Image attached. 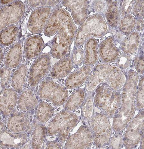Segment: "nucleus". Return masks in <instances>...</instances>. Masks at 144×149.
I'll return each mask as SVG.
<instances>
[{
    "label": "nucleus",
    "instance_id": "nucleus-1",
    "mask_svg": "<svg viewBox=\"0 0 144 149\" xmlns=\"http://www.w3.org/2000/svg\"><path fill=\"white\" fill-rule=\"evenodd\" d=\"M77 30L70 14L61 7L52 12L44 29L45 36L57 34L52 40L51 49L61 51L70 50Z\"/></svg>",
    "mask_w": 144,
    "mask_h": 149
},
{
    "label": "nucleus",
    "instance_id": "nucleus-2",
    "mask_svg": "<svg viewBox=\"0 0 144 149\" xmlns=\"http://www.w3.org/2000/svg\"><path fill=\"white\" fill-rule=\"evenodd\" d=\"M126 77L124 72L117 66L105 63L98 64L94 68L87 82L86 88L93 91L102 83L113 90H119L124 86Z\"/></svg>",
    "mask_w": 144,
    "mask_h": 149
},
{
    "label": "nucleus",
    "instance_id": "nucleus-3",
    "mask_svg": "<svg viewBox=\"0 0 144 149\" xmlns=\"http://www.w3.org/2000/svg\"><path fill=\"white\" fill-rule=\"evenodd\" d=\"M109 30V26L102 14L88 16L78 30L75 39V46H81L91 38H101Z\"/></svg>",
    "mask_w": 144,
    "mask_h": 149
},
{
    "label": "nucleus",
    "instance_id": "nucleus-4",
    "mask_svg": "<svg viewBox=\"0 0 144 149\" xmlns=\"http://www.w3.org/2000/svg\"><path fill=\"white\" fill-rule=\"evenodd\" d=\"M79 118L75 113L66 110L61 111L50 121L47 128L49 136L58 135L61 143L66 141L70 132L78 123Z\"/></svg>",
    "mask_w": 144,
    "mask_h": 149
},
{
    "label": "nucleus",
    "instance_id": "nucleus-5",
    "mask_svg": "<svg viewBox=\"0 0 144 149\" xmlns=\"http://www.w3.org/2000/svg\"><path fill=\"white\" fill-rule=\"evenodd\" d=\"M127 80L124 84L122 95V106L119 114L133 115L135 110L137 83L139 75L136 71L131 69L128 72Z\"/></svg>",
    "mask_w": 144,
    "mask_h": 149
},
{
    "label": "nucleus",
    "instance_id": "nucleus-6",
    "mask_svg": "<svg viewBox=\"0 0 144 149\" xmlns=\"http://www.w3.org/2000/svg\"><path fill=\"white\" fill-rule=\"evenodd\" d=\"M38 94L41 99L48 100L55 107L64 104L69 97L68 89L65 86H61L50 79L41 81Z\"/></svg>",
    "mask_w": 144,
    "mask_h": 149
},
{
    "label": "nucleus",
    "instance_id": "nucleus-7",
    "mask_svg": "<svg viewBox=\"0 0 144 149\" xmlns=\"http://www.w3.org/2000/svg\"><path fill=\"white\" fill-rule=\"evenodd\" d=\"M51 58L50 53H43L36 58L31 68L28 83L34 88L50 71L51 69Z\"/></svg>",
    "mask_w": 144,
    "mask_h": 149
},
{
    "label": "nucleus",
    "instance_id": "nucleus-8",
    "mask_svg": "<svg viewBox=\"0 0 144 149\" xmlns=\"http://www.w3.org/2000/svg\"><path fill=\"white\" fill-rule=\"evenodd\" d=\"M26 11L25 4L20 1H15L5 6L0 10V30L6 27L14 25L24 17Z\"/></svg>",
    "mask_w": 144,
    "mask_h": 149
},
{
    "label": "nucleus",
    "instance_id": "nucleus-9",
    "mask_svg": "<svg viewBox=\"0 0 144 149\" xmlns=\"http://www.w3.org/2000/svg\"><path fill=\"white\" fill-rule=\"evenodd\" d=\"M120 42L115 36L106 38L99 48V57L102 63L110 64L116 61L120 54Z\"/></svg>",
    "mask_w": 144,
    "mask_h": 149
},
{
    "label": "nucleus",
    "instance_id": "nucleus-10",
    "mask_svg": "<svg viewBox=\"0 0 144 149\" xmlns=\"http://www.w3.org/2000/svg\"><path fill=\"white\" fill-rule=\"evenodd\" d=\"M7 128L15 133H27L31 131L32 126L28 114L14 109L8 117Z\"/></svg>",
    "mask_w": 144,
    "mask_h": 149
},
{
    "label": "nucleus",
    "instance_id": "nucleus-11",
    "mask_svg": "<svg viewBox=\"0 0 144 149\" xmlns=\"http://www.w3.org/2000/svg\"><path fill=\"white\" fill-rule=\"evenodd\" d=\"M89 1H63V5L71 11L73 22L80 26L89 13L91 2Z\"/></svg>",
    "mask_w": 144,
    "mask_h": 149
},
{
    "label": "nucleus",
    "instance_id": "nucleus-12",
    "mask_svg": "<svg viewBox=\"0 0 144 149\" xmlns=\"http://www.w3.org/2000/svg\"><path fill=\"white\" fill-rule=\"evenodd\" d=\"M52 13L50 7L38 8L33 11L27 25V29L30 32L38 34L43 31Z\"/></svg>",
    "mask_w": 144,
    "mask_h": 149
},
{
    "label": "nucleus",
    "instance_id": "nucleus-13",
    "mask_svg": "<svg viewBox=\"0 0 144 149\" xmlns=\"http://www.w3.org/2000/svg\"><path fill=\"white\" fill-rule=\"evenodd\" d=\"M93 141V136L86 125L67 139L65 149H84L89 147Z\"/></svg>",
    "mask_w": 144,
    "mask_h": 149
},
{
    "label": "nucleus",
    "instance_id": "nucleus-14",
    "mask_svg": "<svg viewBox=\"0 0 144 149\" xmlns=\"http://www.w3.org/2000/svg\"><path fill=\"white\" fill-rule=\"evenodd\" d=\"M91 125L94 132L95 141L99 148L109 139L110 128L105 116L100 115L92 121Z\"/></svg>",
    "mask_w": 144,
    "mask_h": 149
},
{
    "label": "nucleus",
    "instance_id": "nucleus-15",
    "mask_svg": "<svg viewBox=\"0 0 144 149\" xmlns=\"http://www.w3.org/2000/svg\"><path fill=\"white\" fill-rule=\"evenodd\" d=\"M27 139V133H15L8 129L1 132L0 145L4 148H19L26 143Z\"/></svg>",
    "mask_w": 144,
    "mask_h": 149
},
{
    "label": "nucleus",
    "instance_id": "nucleus-16",
    "mask_svg": "<svg viewBox=\"0 0 144 149\" xmlns=\"http://www.w3.org/2000/svg\"><path fill=\"white\" fill-rule=\"evenodd\" d=\"M0 101L2 115L5 117H8L14 110L17 102V93L13 88H6L1 92Z\"/></svg>",
    "mask_w": 144,
    "mask_h": 149
},
{
    "label": "nucleus",
    "instance_id": "nucleus-17",
    "mask_svg": "<svg viewBox=\"0 0 144 149\" xmlns=\"http://www.w3.org/2000/svg\"><path fill=\"white\" fill-rule=\"evenodd\" d=\"M45 46L43 40L39 35L33 36L27 38L24 46L26 59L30 60L36 58L41 54Z\"/></svg>",
    "mask_w": 144,
    "mask_h": 149
},
{
    "label": "nucleus",
    "instance_id": "nucleus-18",
    "mask_svg": "<svg viewBox=\"0 0 144 149\" xmlns=\"http://www.w3.org/2000/svg\"><path fill=\"white\" fill-rule=\"evenodd\" d=\"M91 69L92 66L84 65L70 73L66 82L67 89H74L80 86L89 77Z\"/></svg>",
    "mask_w": 144,
    "mask_h": 149
},
{
    "label": "nucleus",
    "instance_id": "nucleus-19",
    "mask_svg": "<svg viewBox=\"0 0 144 149\" xmlns=\"http://www.w3.org/2000/svg\"><path fill=\"white\" fill-rule=\"evenodd\" d=\"M74 66L72 57L66 56L60 59L51 69L52 78L57 79L66 77L71 73Z\"/></svg>",
    "mask_w": 144,
    "mask_h": 149
},
{
    "label": "nucleus",
    "instance_id": "nucleus-20",
    "mask_svg": "<svg viewBox=\"0 0 144 149\" xmlns=\"http://www.w3.org/2000/svg\"><path fill=\"white\" fill-rule=\"evenodd\" d=\"M18 107L20 110L27 112L34 110L38 104L35 93L31 90L22 91L18 97Z\"/></svg>",
    "mask_w": 144,
    "mask_h": 149
},
{
    "label": "nucleus",
    "instance_id": "nucleus-21",
    "mask_svg": "<svg viewBox=\"0 0 144 149\" xmlns=\"http://www.w3.org/2000/svg\"><path fill=\"white\" fill-rule=\"evenodd\" d=\"M22 57V42H18L12 45L6 54L4 60L5 66L10 69L17 68L20 65Z\"/></svg>",
    "mask_w": 144,
    "mask_h": 149
},
{
    "label": "nucleus",
    "instance_id": "nucleus-22",
    "mask_svg": "<svg viewBox=\"0 0 144 149\" xmlns=\"http://www.w3.org/2000/svg\"><path fill=\"white\" fill-rule=\"evenodd\" d=\"M141 44L140 33L134 31L125 37L121 43V49L124 53L128 55L138 51Z\"/></svg>",
    "mask_w": 144,
    "mask_h": 149
},
{
    "label": "nucleus",
    "instance_id": "nucleus-23",
    "mask_svg": "<svg viewBox=\"0 0 144 149\" xmlns=\"http://www.w3.org/2000/svg\"><path fill=\"white\" fill-rule=\"evenodd\" d=\"M107 7L104 12L106 21L109 26L115 28L119 25L121 17L119 2L117 1H106Z\"/></svg>",
    "mask_w": 144,
    "mask_h": 149
},
{
    "label": "nucleus",
    "instance_id": "nucleus-24",
    "mask_svg": "<svg viewBox=\"0 0 144 149\" xmlns=\"http://www.w3.org/2000/svg\"><path fill=\"white\" fill-rule=\"evenodd\" d=\"M84 52V64L91 66L95 64L99 59L98 42L95 38H91L85 42Z\"/></svg>",
    "mask_w": 144,
    "mask_h": 149
},
{
    "label": "nucleus",
    "instance_id": "nucleus-25",
    "mask_svg": "<svg viewBox=\"0 0 144 149\" xmlns=\"http://www.w3.org/2000/svg\"><path fill=\"white\" fill-rule=\"evenodd\" d=\"M96 90L94 102L95 105L105 110L109 102L113 92L111 88L105 84H100Z\"/></svg>",
    "mask_w": 144,
    "mask_h": 149
},
{
    "label": "nucleus",
    "instance_id": "nucleus-26",
    "mask_svg": "<svg viewBox=\"0 0 144 149\" xmlns=\"http://www.w3.org/2000/svg\"><path fill=\"white\" fill-rule=\"evenodd\" d=\"M27 70L26 63L20 65L12 75L11 85L17 93L22 92L27 77Z\"/></svg>",
    "mask_w": 144,
    "mask_h": 149
},
{
    "label": "nucleus",
    "instance_id": "nucleus-27",
    "mask_svg": "<svg viewBox=\"0 0 144 149\" xmlns=\"http://www.w3.org/2000/svg\"><path fill=\"white\" fill-rule=\"evenodd\" d=\"M86 96L85 88L75 90L65 102V110L71 111L78 108L83 103Z\"/></svg>",
    "mask_w": 144,
    "mask_h": 149
},
{
    "label": "nucleus",
    "instance_id": "nucleus-28",
    "mask_svg": "<svg viewBox=\"0 0 144 149\" xmlns=\"http://www.w3.org/2000/svg\"><path fill=\"white\" fill-rule=\"evenodd\" d=\"M47 129L43 125H36L31 133L32 149H41L47 136Z\"/></svg>",
    "mask_w": 144,
    "mask_h": 149
},
{
    "label": "nucleus",
    "instance_id": "nucleus-29",
    "mask_svg": "<svg viewBox=\"0 0 144 149\" xmlns=\"http://www.w3.org/2000/svg\"><path fill=\"white\" fill-rule=\"evenodd\" d=\"M18 32V26L12 25L6 27L1 31V44L8 46L13 44L16 40Z\"/></svg>",
    "mask_w": 144,
    "mask_h": 149
},
{
    "label": "nucleus",
    "instance_id": "nucleus-30",
    "mask_svg": "<svg viewBox=\"0 0 144 149\" xmlns=\"http://www.w3.org/2000/svg\"><path fill=\"white\" fill-rule=\"evenodd\" d=\"M54 113V107L47 102H41L36 112V119L39 123H45L50 119Z\"/></svg>",
    "mask_w": 144,
    "mask_h": 149
},
{
    "label": "nucleus",
    "instance_id": "nucleus-31",
    "mask_svg": "<svg viewBox=\"0 0 144 149\" xmlns=\"http://www.w3.org/2000/svg\"><path fill=\"white\" fill-rule=\"evenodd\" d=\"M136 20V18L131 14L121 18L118 25L119 30L125 36H128L135 29Z\"/></svg>",
    "mask_w": 144,
    "mask_h": 149
},
{
    "label": "nucleus",
    "instance_id": "nucleus-32",
    "mask_svg": "<svg viewBox=\"0 0 144 149\" xmlns=\"http://www.w3.org/2000/svg\"><path fill=\"white\" fill-rule=\"evenodd\" d=\"M27 3L30 7L33 8H38L56 6L60 1H28Z\"/></svg>",
    "mask_w": 144,
    "mask_h": 149
},
{
    "label": "nucleus",
    "instance_id": "nucleus-33",
    "mask_svg": "<svg viewBox=\"0 0 144 149\" xmlns=\"http://www.w3.org/2000/svg\"><path fill=\"white\" fill-rule=\"evenodd\" d=\"M144 1H136L130 13L136 18L142 19L144 16Z\"/></svg>",
    "mask_w": 144,
    "mask_h": 149
},
{
    "label": "nucleus",
    "instance_id": "nucleus-34",
    "mask_svg": "<svg viewBox=\"0 0 144 149\" xmlns=\"http://www.w3.org/2000/svg\"><path fill=\"white\" fill-rule=\"evenodd\" d=\"M144 77L141 78L136 95V105L138 109L144 108Z\"/></svg>",
    "mask_w": 144,
    "mask_h": 149
},
{
    "label": "nucleus",
    "instance_id": "nucleus-35",
    "mask_svg": "<svg viewBox=\"0 0 144 149\" xmlns=\"http://www.w3.org/2000/svg\"><path fill=\"white\" fill-rule=\"evenodd\" d=\"M136 1H122L119 6V11L121 18L130 14L131 9Z\"/></svg>",
    "mask_w": 144,
    "mask_h": 149
},
{
    "label": "nucleus",
    "instance_id": "nucleus-36",
    "mask_svg": "<svg viewBox=\"0 0 144 149\" xmlns=\"http://www.w3.org/2000/svg\"><path fill=\"white\" fill-rule=\"evenodd\" d=\"M116 61L118 67L122 70L126 69L130 65L131 57L129 55L122 53L119 55Z\"/></svg>",
    "mask_w": 144,
    "mask_h": 149
},
{
    "label": "nucleus",
    "instance_id": "nucleus-37",
    "mask_svg": "<svg viewBox=\"0 0 144 149\" xmlns=\"http://www.w3.org/2000/svg\"><path fill=\"white\" fill-rule=\"evenodd\" d=\"M11 74V71L10 68L6 66L1 68V84L2 89H5L8 86Z\"/></svg>",
    "mask_w": 144,
    "mask_h": 149
},
{
    "label": "nucleus",
    "instance_id": "nucleus-38",
    "mask_svg": "<svg viewBox=\"0 0 144 149\" xmlns=\"http://www.w3.org/2000/svg\"><path fill=\"white\" fill-rule=\"evenodd\" d=\"M84 58V51L81 47L76 48L73 51L72 57L73 65H80L83 62Z\"/></svg>",
    "mask_w": 144,
    "mask_h": 149
},
{
    "label": "nucleus",
    "instance_id": "nucleus-39",
    "mask_svg": "<svg viewBox=\"0 0 144 149\" xmlns=\"http://www.w3.org/2000/svg\"><path fill=\"white\" fill-rule=\"evenodd\" d=\"M134 65L138 73L143 74L144 72L143 54H138L135 58Z\"/></svg>",
    "mask_w": 144,
    "mask_h": 149
},
{
    "label": "nucleus",
    "instance_id": "nucleus-40",
    "mask_svg": "<svg viewBox=\"0 0 144 149\" xmlns=\"http://www.w3.org/2000/svg\"><path fill=\"white\" fill-rule=\"evenodd\" d=\"M93 100L89 98L87 99L82 106V110L85 117H89L92 114L94 109Z\"/></svg>",
    "mask_w": 144,
    "mask_h": 149
},
{
    "label": "nucleus",
    "instance_id": "nucleus-41",
    "mask_svg": "<svg viewBox=\"0 0 144 149\" xmlns=\"http://www.w3.org/2000/svg\"><path fill=\"white\" fill-rule=\"evenodd\" d=\"M107 7L106 1H94L91 5L90 8L98 13H104Z\"/></svg>",
    "mask_w": 144,
    "mask_h": 149
},
{
    "label": "nucleus",
    "instance_id": "nucleus-42",
    "mask_svg": "<svg viewBox=\"0 0 144 149\" xmlns=\"http://www.w3.org/2000/svg\"><path fill=\"white\" fill-rule=\"evenodd\" d=\"M45 149H62V147L59 142L53 141L47 142L45 144Z\"/></svg>",
    "mask_w": 144,
    "mask_h": 149
},
{
    "label": "nucleus",
    "instance_id": "nucleus-43",
    "mask_svg": "<svg viewBox=\"0 0 144 149\" xmlns=\"http://www.w3.org/2000/svg\"><path fill=\"white\" fill-rule=\"evenodd\" d=\"M144 28V21L142 19H137L135 28L138 31L142 30Z\"/></svg>",
    "mask_w": 144,
    "mask_h": 149
},
{
    "label": "nucleus",
    "instance_id": "nucleus-44",
    "mask_svg": "<svg viewBox=\"0 0 144 149\" xmlns=\"http://www.w3.org/2000/svg\"><path fill=\"white\" fill-rule=\"evenodd\" d=\"M31 142L30 140H29V141L24 144L22 148H20L21 149H31Z\"/></svg>",
    "mask_w": 144,
    "mask_h": 149
},
{
    "label": "nucleus",
    "instance_id": "nucleus-45",
    "mask_svg": "<svg viewBox=\"0 0 144 149\" xmlns=\"http://www.w3.org/2000/svg\"><path fill=\"white\" fill-rule=\"evenodd\" d=\"M15 1H1V4L2 5L7 6L14 2Z\"/></svg>",
    "mask_w": 144,
    "mask_h": 149
},
{
    "label": "nucleus",
    "instance_id": "nucleus-46",
    "mask_svg": "<svg viewBox=\"0 0 144 149\" xmlns=\"http://www.w3.org/2000/svg\"><path fill=\"white\" fill-rule=\"evenodd\" d=\"M4 59V54L2 49L1 47V62L2 63L3 60Z\"/></svg>",
    "mask_w": 144,
    "mask_h": 149
},
{
    "label": "nucleus",
    "instance_id": "nucleus-47",
    "mask_svg": "<svg viewBox=\"0 0 144 149\" xmlns=\"http://www.w3.org/2000/svg\"><path fill=\"white\" fill-rule=\"evenodd\" d=\"M5 123L4 122H2L1 120V132L3 129L4 127Z\"/></svg>",
    "mask_w": 144,
    "mask_h": 149
},
{
    "label": "nucleus",
    "instance_id": "nucleus-48",
    "mask_svg": "<svg viewBox=\"0 0 144 149\" xmlns=\"http://www.w3.org/2000/svg\"><path fill=\"white\" fill-rule=\"evenodd\" d=\"M141 115H144V112L143 111L141 113Z\"/></svg>",
    "mask_w": 144,
    "mask_h": 149
}]
</instances>
